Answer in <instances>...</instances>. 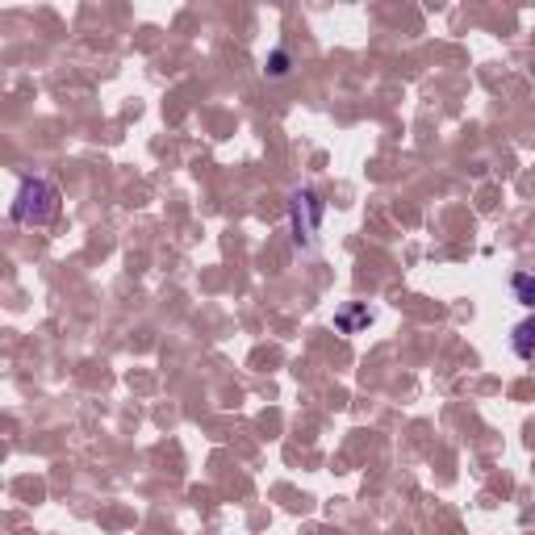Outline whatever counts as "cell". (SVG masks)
<instances>
[{"mask_svg":"<svg viewBox=\"0 0 535 535\" xmlns=\"http://www.w3.org/2000/svg\"><path fill=\"white\" fill-rule=\"evenodd\" d=\"M55 213H59V189L50 180H38V176L21 180V193H17L9 218L17 226H46Z\"/></svg>","mask_w":535,"mask_h":535,"instance_id":"6da1fadb","label":"cell"},{"mask_svg":"<svg viewBox=\"0 0 535 535\" xmlns=\"http://www.w3.org/2000/svg\"><path fill=\"white\" fill-rule=\"evenodd\" d=\"M289 218H293V238H298V243H314L318 226H322V197L314 193V189L293 193V201H289Z\"/></svg>","mask_w":535,"mask_h":535,"instance_id":"7a4b0ae2","label":"cell"},{"mask_svg":"<svg viewBox=\"0 0 535 535\" xmlns=\"http://www.w3.org/2000/svg\"><path fill=\"white\" fill-rule=\"evenodd\" d=\"M510 347H515V356L519 360H535V318H523L519 327H515Z\"/></svg>","mask_w":535,"mask_h":535,"instance_id":"3957f363","label":"cell"},{"mask_svg":"<svg viewBox=\"0 0 535 535\" xmlns=\"http://www.w3.org/2000/svg\"><path fill=\"white\" fill-rule=\"evenodd\" d=\"M368 322H372L368 306H347V310L335 314V327H339V335H356V330L368 327Z\"/></svg>","mask_w":535,"mask_h":535,"instance_id":"277c9868","label":"cell"},{"mask_svg":"<svg viewBox=\"0 0 535 535\" xmlns=\"http://www.w3.org/2000/svg\"><path fill=\"white\" fill-rule=\"evenodd\" d=\"M510 289H515V298H519L527 310H535V276L531 272H515V276H510Z\"/></svg>","mask_w":535,"mask_h":535,"instance_id":"5b68a950","label":"cell"},{"mask_svg":"<svg viewBox=\"0 0 535 535\" xmlns=\"http://www.w3.org/2000/svg\"><path fill=\"white\" fill-rule=\"evenodd\" d=\"M268 75H276V80L289 75V50H272L268 55Z\"/></svg>","mask_w":535,"mask_h":535,"instance_id":"8992f818","label":"cell"}]
</instances>
